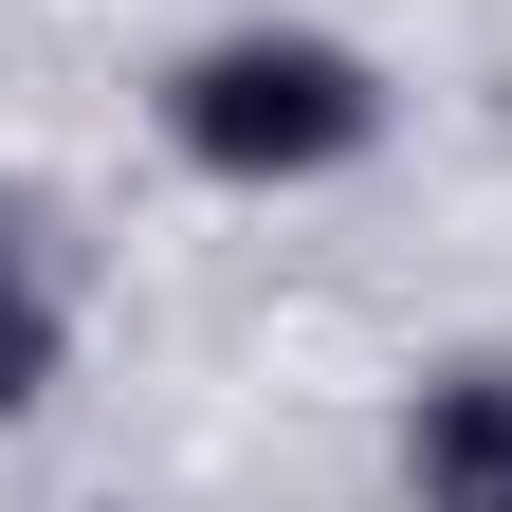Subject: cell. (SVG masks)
Returning <instances> with one entry per match:
<instances>
[{
	"label": "cell",
	"mask_w": 512,
	"mask_h": 512,
	"mask_svg": "<svg viewBox=\"0 0 512 512\" xmlns=\"http://www.w3.org/2000/svg\"><path fill=\"white\" fill-rule=\"evenodd\" d=\"M403 476H421V512H512V348H476V366L421 384Z\"/></svg>",
	"instance_id": "2"
},
{
	"label": "cell",
	"mask_w": 512,
	"mask_h": 512,
	"mask_svg": "<svg viewBox=\"0 0 512 512\" xmlns=\"http://www.w3.org/2000/svg\"><path fill=\"white\" fill-rule=\"evenodd\" d=\"M55 348H74V330H55V275L0 238V421H19V403H55Z\"/></svg>",
	"instance_id": "3"
},
{
	"label": "cell",
	"mask_w": 512,
	"mask_h": 512,
	"mask_svg": "<svg viewBox=\"0 0 512 512\" xmlns=\"http://www.w3.org/2000/svg\"><path fill=\"white\" fill-rule=\"evenodd\" d=\"M165 147L202 183H330V165L384 147V74L348 37H311V19H238V37H202L165 74Z\"/></svg>",
	"instance_id": "1"
}]
</instances>
